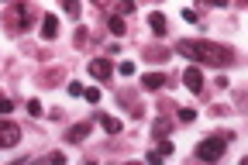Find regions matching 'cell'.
Masks as SVG:
<instances>
[{
	"label": "cell",
	"mask_w": 248,
	"mask_h": 165,
	"mask_svg": "<svg viewBox=\"0 0 248 165\" xmlns=\"http://www.w3.org/2000/svg\"><path fill=\"white\" fill-rule=\"evenodd\" d=\"M183 86L190 90V93H200V90H203V73H200V65H190V69L183 73Z\"/></svg>",
	"instance_id": "4"
},
{
	"label": "cell",
	"mask_w": 248,
	"mask_h": 165,
	"mask_svg": "<svg viewBox=\"0 0 248 165\" xmlns=\"http://www.w3.org/2000/svg\"><path fill=\"white\" fill-rule=\"evenodd\" d=\"M28 114H31V117H42L45 110H42V104H38V100H28Z\"/></svg>",
	"instance_id": "20"
},
{
	"label": "cell",
	"mask_w": 248,
	"mask_h": 165,
	"mask_svg": "<svg viewBox=\"0 0 248 165\" xmlns=\"http://www.w3.org/2000/svg\"><path fill=\"white\" fill-rule=\"evenodd\" d=\"M62 7H66V14L79 17V0H62Z\"/></svg>",
	"instance_id": "18"
},
{
	"label": "cell",
	"mask_w": 248,
	"mask_h": 165,
	"mask_svg": "<svg viewBox=\"0 0 248 165\" xmlns=\"http://www.w3.org/2000/svg\"><path fill=\"white\" fill-rule=\"evenodd\" d=\"M14 11H17V21H21L24 28H31V21H35V7H31V4H24V0H17V4H14Z\"/></svg>",
	"instance_id": "9"
},
{
	"label": "cell",
	"mask_w": 248,
	"mask_h": 165,
	"mask_svg": "<svg viewBox=\"0 0 248 165\" xmlns=\"http://www.w3.org/2000/svg\"><path fill=\"white\" fill-rule=\"evenodd\" d=\"M145 59H148V62H169V52H166V48H148Z\"/></svg>",
	"instance_id": "13"
},
{
	"label": "cell",
	"mask_w": 248,
	"mask_h": 165,
	"mask_svg": "<svg viewBox=\"0 0 248 165\" xmlns=\"http://www.w3.org/2000/svg\"><path fill=\"white\" fill-rule=\"evenodd\" d=\"M141 86L155 93V90H162V86H166V76H162V73H148V76L141 79Z\"/></svg>",
	"instance_id": "11"
},
{
	"label": "cell",
	"mask_w": 248,
	"mask_h": 165,
	"mask_svg": "<svg viewBox=\"0 0 248 165\" xmlns=\"http://www.w3.org/2000/svg\"><path fill=\"white\" fill-rule=\"evenodd\" d=\"M179 120H183V124H190V120H197V110H190V107H179Z\"/></svg>",
	"instance_id": "19"
},
{
	"label": "cell",
	"mask_w": 248,
	"mask_h": 165,
	"mask_svg": "<svg viewBox=\"0 0 248 165\" xmlns=\"http://www.w3.org/2000/svg\"><path fill=\"white\" fill-rule=\"evenodd\" d=\"M117 73H121V76H135V62H121Z\"/></svg>",
	"instance_id": "21"
},
{
	"label": "cell",
	"mask_w": 248,
	"mask_h": 165,
	"mask_svg": "<svg viewBox=\"0 0 248 165\" xmlns=\"http://www.w3.org/2000/svg\"><path fill=\"white\" fill-rule=\"evenodd\" d=\"M110 73H114L110 59H93V62H90V76H93V79H110Z\"/></svg>",
	"instance_id": "5"
},
{
	"label": "cell",
	"mask_w": 248,
	"mask_h": 165,
	"mask_svg": "<svg viewBox=\"0 0 248 165\" xmlns=\"http://www.w3.org/2000/svg\"><path fill=\"white\" fill-rule=\"evenodd\" d=\"M42 38H45V42L59 38V21H55V14H45V17H42Z\"/></svg>",
	"instance_id": "8"
},
{
	"label": "cell",
	"mask_w": 248,
	"mask_h": 165,
	"mask_svg": "<svg viewBox=\"0 0 248 165\" xmlns=\"http://www.w3.org/2000/svg\"><path fill=\"white\" fill-rule=\"evenodd\" d=\"M183 21H190V24H193V21H197V11H193V7H186V11H183Z\"/></svg>",
	"instance_id": "24"
},
{
	"label": "cell",
	"mask_w": 248,
	"mask_h": 165,
	"mask_svg": "<svg viewBox=\"0 0 248 165\" xmlns=\"http://www.w3.org/2000/svg\"><path fill=\"white\" fill-rule=\"evenodd\" d=\"M66 90H69V96H83V83H69Z\"/></svg>",
	"instance_id": "23"
},
{
	"label": "cell",
	"mask_w": 248,
	"mask_h": 165,
	"mask_svg": "<svg viewBox=\"0 0 248 165\" xmlns=\"http://www.w3.org/2000/svg\"><path fill=\"white\" fill-rule=\"evenodd\" d=\"M97 120H100V127L107 131V135H121V127H124V124H121L117 117H110V114H97Z\"/></svg>",
	"instance_id": "10"
},
{
	"label": "cell",
	"mask_w": 248,
	"mask_h": 165,
	"mask_svg": "<svg viewBox=\"0 0 248 165\" xmlns=\"http://www.w3.org/2000/svg\"><path fill=\"white\" fill-rule=\"evenodd\" d=\"M21 141V127L14 120H0V148H17Z\"/></svg>",
	"instance_id": "3"
},
{
	"label": "cell",
	"mask_w": 248,
	"mask_h": 165,
	"mask_svg": "<svg viewBox=\"0 0 248 165\" xmlns=\"http://www.w3.org/2000/svg\"><path fill=\"white\" fill-rule=\"evenodd\" d=\"M176 52L179 55H186V59H193V65H217V69H228V65L238 59L234 55V48H228V45H214V42H193V38H183L179 45H176Z\"/></svg>",
	"instance_id": "1"
},
{
	"label": "cell",
	"mask_w": 248,
	"mask_h": 165,
	"mask_svg": "<svg viewBox=\"0 0 248 165\" xmlns=\"http://www.w3.org/2000/svg\"><path fill=\"white\" fill-rule=\"evenodd\" d=\"M11 110H14V104H11V100H7V96H4V100H0V117H7V114H11Z\"/></svg>",
	"instance_id": "22"
},
{
	"label": "cell",
	"mask_w": 248,
	"mask_h": 165,
	"mask_svg": "<svg viewBox=\"0 0 248 165\" xmlns=\"http://www.w3.org/2000/svg\"><path fill=\"white\" fill-rule=\"evenodd\" d=\"M90 138V124L83 120V124H73L69 131H66V141H73V145H79V141H86Z\"/></svg>",
	"instance_id": "7"
},
{
	"label": "cell",
	"mask_w": 248,
	"mask_h": 165,
	"mask_svg": "<svg viewBox=\"0 0 248 165\" xmlns=\"http://www.w3.org/2000/svg\"><path fill=\"white\" fill-rule=\"evenodd\" d=\"M169 131H172V120L169 117H159V120L152 124V138H166Z\"/></svg>",
	"instance_id": "12"
},
{
	"label": "cell",
	"mask_w": 248,
	"mask_h": 165,
	"mask_svg": "<svg viewBox=\"0 0 248 165\" xmlns=\"http://www.w3.org/2000/svg\"><path fill=\"white\" fill-rule=\"evenodd\" d=\"M148 28H152V35H166V31H169V21H166V14H159V11H152L148 14Z\"/></svg>",
	"instance_id": "6"
},
{
	"label": "cell",
	"mask_w": 248,
	"mask_h": 165,
	"mask_svg": "<svg viewBox=\"0 0 248 165\" xmlns=\"http://www.w3.org/2000/svg\"><path fill=\"white\" fill-rule=\"evenodd\" d=\"M48 162H55V165H62V162H66V155H62V151H52V155H48Z\"/></svg>",
	"instance_id": "25"
},
{
	"label": "cell",
	"mask_w": 248,
	"mask_h": 165,
	"mask_svg": "<svg viewBox=\"0 0 248 165\" xmlns=\"http://www.w3.org/2000/svg\"><path fill=\"white\" fill-rule=\"evenodd\" d=\"M155 151H159L162 158H169V155H172L176 148H172V141H166V138H159V148H155Z\"/></svg>",
	"instance_id": "15"
},
{
	"label": "cell",
	"mask_w": 248,
	"mask_h": 165,
	"mask_svg": "<svg viewBox=\"0 0 248 165\" xmlns=\"http://www.w3.org/2000/svg\"><path fill=\"white\" fill-rule=\"evenodd\" d=\"M228 138H231V135H210L207 141L197 145V158H200V162H217V158L228 151Z\"/></svg>",
	"instance_id": "2"
},
{
	"label": "cell",
	"mask_w": 248,
	"mask_h": 165,
	"mask_svg": "<svg viewBox=\"0 0 248 165\" xmlns=\"http://www.w3.org/2000/svg\"><path fill=\"white\" fill-rule=\"evenodd\" d=\"M107 28H110V35H114V38H121L124 31H128V28H124V21H121V17H110V24H107Z\"/></svg>",
	"instance_id": "14"
},
{
	"label": "cell",
	"mask_w": 248,
	"mask_h": 165,
	"mask_svg": "<svg viewBox=\"0 0 248 165\" xmlns=\"http://www.w3.org/2000/svg\"><path fill=\"white\" fill-rule=\"evenodd\" d=\"M203 4H210V7H224L228 0H203Z\"/></svg>",
	"instance_id": "26"
},
{
	"label": "cell",
	"mask_w": 248,
	"mask_h": 165,
	"mask_svg": "<svg viewBox=\"0 0 248 165\" xmlns=\"http://www.w3.org/2000/svg\"><path fill=\"white\" fill-rule=\"evenodd\" d=\"M135 0H121V4H117V14H135Z\"/></svg>",
	"instance_id": "17"
},
{
	"label": "cell",
	"mask_w": 248,
	"mask_h": 165,
	"mask_svg": "<svg viewBox=\"0 0 248 165\" xmlns=\"http://www.w3.org/2000/svg\"><path fill=\"white\" fill-rule=\"evenodd\" d=\"M83 96H86V104H100V90H97V86L83 90Z\"/></svg>",
	"instance_id": "16"
}]
</instances>
